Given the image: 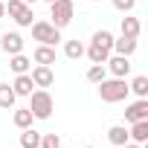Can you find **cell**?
<instances>
[{
    "label": "cell",
    "instance_id": "obj_20",
    "mask_svg": "<svg viewBox=\"0 0 148 148\" xmlns=\"http://www.w3.org/2000/svg\"><path fill=\"white\" fill-rule=\"evenodd\" d=\"M9 67L18 73V76H21V73H29V67H32V61L23 55V52H18V55H12V61H9Z\"/></svg>",
    "mask_w": 148,
    "mask_h": 148
},
{
    "label": "cell",
    "instance_id": "obj_22",
    "mask_svg": "<svg viewBox=\"0 0 148 148\" xmlns=\"http://www.w3.org/2000/svg\"><path fill=\"white\" fill-rule=\"evenodd\" d=\"M128 90H134L139 99H145V96H148V79H145V76H136V79L128 84Z\"/></svg>",
    "mask_w": 148,
    "mask_h": 148
},
{
    "label": "cell",
    "instance_id": "obj_14",
    "mask_svg": "<svg viewBox=\"0 0 148 148\" xmlns=\"http://www.w3.org/2000/svg\"><path fill=\"white\" fill-rule=\"evenodd\" d=\"M35 64H44V67H49V64H55V47H47V44H41L38 49H35Z\"/></svg>",
    "mask_w": 148,
    "mask_h": 148
},
{
    "label": "cell",
    "instance_id": "obj_25",
    "mask_svg": "<svg viewBox=\"0 0 148 148\" xmlns=\"http://www.w3.org/2000/svg\"><path fill=\"white\" fill-rule=\"evenodd\" d=\"M41 148H61L58 134H41Z\"/></svg>",
    "mask_w": 148,
    "mask_h": 148
},
{
    "label": "cell",
    "instance_id": "obj_29",
    "mask_svg": "<svg viewBox=\"0 0 148 148\" xmlns=\"http://www.w3.org/2000/svg\"><path fill=\"white\" fill-rule=\"evenodd\" d=\"M23 3H29V6H32V3H35V0H23Z\"/></svg>",
    "mask_w": 148,
    "mask_h": 148
},
{
    "label": "cell",
    "instance_id": "obj_24",
    "mask_svg": "<svg viewBox=\"0 0 148 148\" xmlns=\"http://www.w3.org/2000/svg\"><path fill=\"white\" fill-rule=\"evenodd\" d=\"M90 44H99V47L110 49V47H113V35H110L108 29H99V32H93V41H90Z\"/></svg>",
    "mask_w": 148,
    "mask_h": 148
},
{
    "label": "cell",
    "instance_id": "obj_23",
    "mask_svg": "<svg viewBox=\"0 0 148 148\" xmlns=\"http://www.w3.org/2000/svg\"><path fill=\"white\" fill-rule=\"evenodd\" d=\"M102 79H108V70H105V64H93V67L87 70V82H90V84H99Z\"/></svg>",
    "mask_w": 148,
    "mask_h": 148
},
{
    "label": "cell",
    "instance_id": "obj_19",
    "mask_svg": "<svg viewBox=\"0 0 148 148\" xmlns=\"http://www.w3.org/2000/svg\"><path fill=\"white\" fill-rule=\"evenodd\" d=\"M15 90H12V84H0V108L3 110H9V108H15Z\"/></svg>",
    "mask_w": 148,
    "mask_h": 148
},
{
    "label": "cell",
    "instance_id": "obj_27",
    "mask_svg": "<svg viewBox=\"0 0 148 148\" xmlns=\"http://www.w3.org/2000/svg\"><path fill=\"white\" fill-rule=\"evenodd\" d=\"M122 148H142V145H139V142H131V139H128V142H125Z\"/></svg>",
    "mask_w": 148,
    "mask_h": 148
},
{
    "label": "cell",
    "instance_id": "obj_10",
    "mask_svg": "<svg viewBox=\"0 0 148 148\" xmlns=\"http://www.w3.org/2000/svg\"><path fill=\"white\" fill-rule=\"evenodd\" d=\"M128 139L131 142H148V119H139V122H131L128 128Z\"/></svg>",
    "mask_w": 148,
    "mask_h": 148
},
{
    "label": "cell",
    "instance_id": "obj_30",
    "mask_svg": "<svg viewBox=\"0 0 148 148\" xmlns=\"http://www.w3.org/2000/svg\"><path fill=\"white\" fill-rule=\"evenodd\" d=\"M90 3H102V0H90Z\"/></svg>",
    "mask_w": 148,
    "mask_h": 148
},
{
    "label": "cell",
    "instance_id": "obj_7",
    "mask_svg": "<svg viewBox=\"0 0 148 148\" xmlns=\"http://www.w3.org/2000/svg\"><path fill=\"white\" fill-rule=\"evenodd\" d=\"M32 84L35 87H41V90H47V87H52V82H55V73H52V67H44V64H38V67H32Z\"/></svg>",
    "mask_w": 148,
    "mask_h": 148
},
{
    "label": "cell",
    "instance_id": "obj_1",
    "mask_svg": "<svg viewBox=\"0 0 148 148\" xmlns=\"http://www.w3.org/2000/svg\"><path fill=\"white\" fill-rule=\"evenodd\" d=\"M99 96H102V102H108V105H116V102H125L128 99V84H125V79H102L99 84Z\"/></svg>",
    "mask_w": 148,
    "mask_h": 148
},
{
    "label": "cell",
    "instance_id": "obj_13",
    "mask_svg": "<svg viewBox=\"0 0 148 148\" xmlns=\"http://www.w3.org/2000/svg\"><path fill=\"white\" fill-rule=\"evenodd\" d=\"M84 55H87L93 64H105V61L110 58V49H105V47H99V44H90V47H84Z\"/></svg>",
    "mask_w": 148,
    "mask_h": 148
},
{
    "label": "cell",
    "instance_id": "obj_11",
    "mask_svg": "<svg viewBox=\"0 0 148 148\" xmlns=\"http://www.w3.org/2000/svg\"><path fill=\"white\" fill-rule=\"evenodd\" d=\"M110 49H116V55H134L136 52V38H128V35H122V38H113V47Z\"/></svg>",
    "mask_w": 148,
    "mask_h": 148
},
{
    "label": "cell",
    "instance_id": "obj_15",
    "mask_svg": "<svg viewBox=\"0 0 148 148\" xmlns=\"http://www.w3.org/2000/svg\"><path fill=\"white\" fill-rule=\"evenodd\" d=\"M108 142L116 145V148H122V145L128 142V128H125V125H113V128L108 131Z\"/></svg>",
    "mask_w": 148,
    "mask_h": 148
},
{
    "label": "cell",
    "instance_id": "obj_28",
    "mask_svg": "<svg viewBox=\"0 0 148 148\" xmlns=\"http://www.w3.org/2000/svg\"><path fill=\"white\" fill-rule=\"evenodd\" d=\"M3 15H6V9H3V3H0V18H3Z\"/></svg>",
    "mask_w": 148,
    "mask_h": 148
},
{
    "label": "cell",
    "instance_id": "obj_9",
    "mask_svg": "<svg viewBox=\"0 0 148 148\" xmlns=\"http://www.w3.org/2000/svg\"><path fill=\"white\" fill-rule=\"evenodd\" d=\"M139 119H148V99H136L134 105L125 108V122H139Z\"/></svg>",
    "mask_w": 148,
    "mask_h": 148
},
{
    "label": "cell",
    "instance_id": "obj_3",
    "mask_svg": "<svg viewBox=\"0 0 148 148\" xmlns=\"http://www.w3.org/2000/svg\"><path fill=\"white\" fill-rule=\"evenodd\" d=\"M73 12H76V6H73V0H52L49 3V23L55 29H64L70 21H73Z\"/></svg>",
    "mask_w": 148,
    "mask_h": 148
},
{
    "label": "cell",
    "instance_id": "obj_26",
    "mask_svg": "<svg viewBox=\"0 0 148 148\" xmlns=\"http://www.w3.org/2000/svg\"><path fill=\"white\" fill-rule=\"evenodd\" d=\"M110 3H113L119 12H131V9L136 6V0H110Z\"/></svg>",
    "mask_w": 148,
    "mask_h": 148
},
{
    "label": "cell",
    "instance_id": "obj_31",
    "mask_svg": "<svg viewBox=\"0 0 148 148\" xmlns=\"http://www.w3.org/2000/svg\"><path fill=\"white\" fill-rule=\"evenodd\" d=\"M47 3H52V0H47Z\"/></svg>",
    "mask_w": 148,
    "mask_h": 148
},
{
    "label": "cell",
    "instance_id": "obj_5",
    "mask_svg": "<svg viewBox=\"0 0 148 148\" xmlns=\"http://www.w3.org/2000/svg\"><path fill=\"white\" fill-rule=\"evenodd\" d=\"M3 9L12 15V21H15L18 26H32L35 12H32L29 3H23V0H9V3H3Z\"/></svg>",
    "mask_w": 148,
    "mask_h": 148
},
{
    "label": "cell",
    "instance_id": "obj_12",
    "mask_svg": "<svg viewBox=\"0 0 148 148\" xmlns=\"http://www.w3.org/2000/svg\"><path fill=\"white\" fill-rule=\"evenodd\" d=\"M32 76H29V73H21V76L15 79V84H12V90H15V96H29L32 93Z\"/></svg>",
    "mask_w": 148,
    "mask_h": 148
},
{
    "label": "cell",
    "instance_id": "obj_16",
    "mask_svg": "<svg viewBox=\"0 0 148 148\" xmlns=\"http://www.w3.org/2000/svg\"><path fill=\"white\" fill-rule=\"evenodd\" d=\"M32 119H35V116H32L29 108H18V110L12 113V122H15L21 131H23V128H32Z\"/></svg>",
    "mask_w": 148,
    "mask_h": 148
},
{
    "label": "cell",
    "instance_id": "obj_8",
    "mask_svg": "<svg viewBox=\"0 0 148 148\" xmlns=\"http://www.w3.org/2000/svg\"><path fill=\"white\" fill-rule=\"evenodd\" d=\"M0 47H3L6 55H18V52H23V38H21V32H3Z\"/></svg>",
    "mask_w": 148,
    "mask_h": 148
},
{
    "label": "cell",
    "instance_id": "obj_32",
    "mask_svg": "<svg viewBox=\"0 0 148 148\" xmlns=\"http://www.w3.org/2000/svg\"><path fill=\"white\" fill-rule=\"evenodd\" d=\"M87 148H93V145H87Z\"/></svg>",
    "mask_w": 148,
    "mask_h": 148
},
{
    "label": "cell",
    "instance_id": "obj_2",
    "mask_svg": "<svg viewBox=\"0 0 148 148\" xmlns=\"http://www.w3.org/2000/svg\"><path fill=\"white\" fill-rule=\"evenodd\" d=\"M29 110H32L35 119H49L52 110H55V102H52V96H49L47 90L38 87V90L29 93Z\"/></svg>",
    "mask_w": 148,
    "mask_h": 148
},
{
    "label": "cell",
    "instance_id": "obj_21",
    "mask_svg": "<svg viewBox=\"0 0 148 148\" xmlns=\"http://www.w3.org/2000/svg\"><path fill=\"white\" fill-rule=\"evenodd\" d=\"M139 32H142V26H139L136 18H122V35H128V38H139Z\"/></svg>",
    "mask_w": 148,
    "mask_h": 148
},
{
    "label": "cell",
    "instance_id": "obj_18",
    "mask_svg": "<svg viewBox=\"0 0 148 148\" xmlns=\"http://www.w3.org/2000/svg\"><path fill=\"white\" fill-rule=\"evenodd\" d=\"M64 55L70 58V61H79L82 55H84V44L76 38V41H64Z\"/></svg>",
    "mask_w": 148,
    "mask_h": 148
},
{
    "label": "cell",
    "instance_id": "obj_17",
    "mask_svg": "<svg viewBox=\"0 0 148 148\" xmlns=\"http://www.w3.org/2000/svg\"><path fill=\"white\" fill-rule=\"evenodd\" d=\"M21 148H41V134L35 128H23L21 134Z\"/></svg>",
    "mask_w": 148,
    "mask_h": 148
},
{
    "label": "cell",
    "instance_id": "obj_6",
    "mask_svg": "<svg viewBox=\"0 0 148 148\" xmlns=\"http://www.w3.org/2000/svg\"><path fill=\"white\" fill-rule=\"evenodd\" d=\"M105 70L110 73L113 79H125L128 73H131V58L128 55H113V58L105 61Z\"/></svg>",
    "mask_w": 148,
    "mask_h": 148
},
{
    "label": "cell",
    "instance_id": "obj_4",
    "mask_svg": "<svg viewBox=\"0 0 148 148\" xmlns=\"http://www.w3.org/2000/svg\"><path fill=\"white\" fill-rule=\"evenodd\" d=\"M32 38L47 47H55L61 41V29H55L49 21H32Z\"/></svg>",
    "mask_w": 148,
    "mask_h": 148
}]
</instances>
